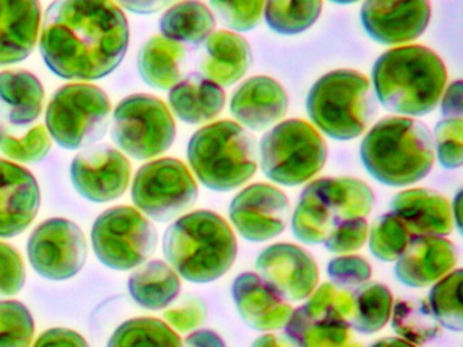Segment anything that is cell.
<instances>
[{
    "instance_id": "e575fe53",
    "label": "cell",
    "mask_w": 463,
    "mask_h": 347,
    "mask_svg": "<svg viewBox=\"0 0 463 347\" xmlns=\"http://www.w3.org/2000/svg\"><path fill=\"white\" fill-rule=\"evenodd\" d=\"M462 282L463 270L457 268L435 282L428 295V304L439 324L454 333H460L463 330L462 300H460Z\"/></svg>"
},
{
    "instance_id": "f35d334b",
    "label": "cell",
    "mask_w": 463,
    "mask_h": 347,
    "mask_svg": "<svg viewBox=\"0 0 463 347\" xmlns=\"http://www.w3.org/2000/svg\"><path fill=\"white\" fill-rule=\"evenodd\" d=\"M51 146L52 141L50 133L42 125L32 127L23 137L5 132L0 138V151L4 155L15 162L31 164L43 162L50 154Z\"/></svg>"
},
{
    "instance_id": "7dc6e473",
    "label": "cell",
    "mask_w": 463,
    "mask_h": 347,
    "mask_svg": "<svg viewBox=\"0 0 463 347\" xmlns=\"http://www.w3.org/2000/svg\"><path fill=\"white\" fill-rule=\"evenodd\" d=\"M462 81H452L447 89H444L440 98V113L444 118H462L463 91Z\"/></svg>"
},
{
    "instance_id": "11a10c76",
    "label": "cell",
    "mask_w": 463,
    "mask_h": 347,
    "mask_svg": "<svg viewBox=\"0 0 463 347\" xmlns=\"http://www.w3.org/2000/svg\"><path fill=\"white\" fill-rule=\"evenodd\" d=\"M5 130L4 127H2V125H0V138H2V136H4Z\"/></svg>"
},
{
    "instance_id": "d6a6232c",
    "label": "cell",
    "mask_w": 463,
    "mask_h": 347,
    "mask_svg": "<svg viewBox=\"0 0 463 347\" xmlns=\"http://www.w3.org/2000/svg\"><path fill=\"white\" fill-rule=\"evenodd\" d=\"M108 347H184L180 335L156 317H135L116 328Z\"/></svg>"
},
{
    "instance_id": "ffe728a7",
    "label": "cell",
    "mask_w": 463,
    "mask_h": 347,
    "mask_svg": "<svg viewBox=\"0 0 463 347\" xmlns=\"http://www.w3.org/2000/svg\"><path fill=\"white\" fill-rule=\"evenodd\" d=\"M286 89L270 76L246 79L232 94L230 111L245 129L262 132L279 124L288 110Z\"/></svg>"
},
{
    "instance_id": "e0dca14e",
    "label": "cell",
    "mask_w": 463,
    "mask_h": 347,
    "mask_svg": "<svg viewBox=\"0 0 463 347\" xmlns=\"http://www.w3.org/2000/svg\"><path fill=\"white\" fill-rule=\"evenodd\" d=\"M363 29L381 45H400L421 37L430 21L428 0H364Z\"/></svg>"
},
{
    "instance_id": "5b68a950",
    "label": "cell",
    "mask_w": 463,
    "mask_h": 347,
    "mask_svg": "<svg viewBox=\"0 0 463 347\" xmlns=\"http://www.w3.org/2000/svg\"><path fill=\"white\" fill-rule=\"evenodd\" d=\"M188 162L194 175L213 192H232L250 181L259 168L256 138L238 122H211L188 144Z\"/></svg>"
},
{
    "instance_id": "ab89813d",
    "label": "cell",
    "mask_w": 463,
    "mask_h": 347,
    "mask_svg": "<svg viewBox=\"0 0 463 347\" xmlns=\"http://www.w3.org/2000/svg\"><path fill=\"white\" fill-rule=\"evenodd\" d=\"M433 148L441 167L457 170L463 164L462 118H444L433 130Z\"/></svg>"
},
{
    "instance_id": "8992f818",
    "label": "cell",
    "mask_w": 463,
    "mask_h": 347,
    "mask_svg": "<svg viewBox=\"0 0 463 347\" xmlns=\"http://www.w3.org/2000/svg\"><path fill=\"white\" fill-rule=\"evenodd\" d=\"M306 108L314 127L327 137L354 140L365 132L375 116L373 86L357 70H332L313 84Z\"/></svg>"
},
{
    "instance_id": "816d5d0a",
    "label": "cell",
    "mask_w": 463,
    "mask_h": 347,
    "mask_svg": "<svg viewBox=\"0 0 463 347\" xmlns=\"http://www.w3.org/2000/svg\"><path fill=\"white\" fill-rule=\"evenodd\" d=\"M463 192H458L455 195L454 201H452L451 211L452 219H454V224H457L458 230H462V205H463Z\"/></svg>"
},
{
    "instance_id": "9c48e42d",
    "label": "cell",
    "mask_w": 463,
    "mask_h": 347,
    "mask_svg": "<svg viewBox=\"0 0 463 347\" xmlns=\"http://www.w3.org/2000/svg\"><path fill=\"white\" fill-rule=\"evenodd\" d=\"M110 100L90 83H71L53 94L45 114L51 138L64 149H83L104 138L109 127Z\"/></svg>"
},
{
    "instance_id": "60d3db41",
    "label": "cell",
    "mask_w": 463,
    "mask_h": 347,
    "mask_svg": "<svg viewBox=\"0 0 463 347\" xmlns=\"http://www.w3.org/2000/svg\"><path fill=\"white\" fill-rule=\"evenodd\" d=\"M223 24L234 32H250L264 15L265 0H210Z\"/></svg>"
},
{
    "instance_id": "3957f363",
    "label": "cell",
    "mask_w": 463,
    "mask_h": 347,
    "mask_svg": "<svg viewBox=\"0 0 463 347\" xmlns=\"http://www.w3.org/2000/svg\"><path fill=\"white\" fill-rule=\"evenodd\" d=\"M360 159L367 173L384 186L417 183L435 163L432 133L411 117H386L363 138Z\"/></svg>"
},
{
    "instance_id": "1f68e13d",
    "label": "cell",
    "mask_w": 463,
    "mask_h": 347,
    "mask_svg": "<svg viewBox=\"0 0 463 347\" xmlns=\"http://www.w3.org/2000/svg\"><path fill=\"white\" fill-rule=\"evenodd\" d=\"M392 327L411 344H424L440 333V324L424 298H401L392 306Z\"/></svg>"
},
{
    "instance_id": "83f0119b",
    "label": "cell",
    "mask_w": 463,
    "mask_h": 347,
    "mask_svg": "<svg viewBox=\"0 0 463 347\" xmlns=\"http://www.w3.org/2000/svg\"><path fill=\"white\" fill-rule=\"evenodd\" d=\"M0 103L7 119L15 127H26L39 118L44 103L42 81L28 70L0 72Z\"/></svg>"
},
{
    "instance_id": "7c38bea8",
    "label": "cell",
    "mask_w": 463,
    "mask_h": 347,
    "mask_svg": "<svg viewBox=\"0 0 463 347\" xmlns=\"http://www.w3.org/2000/svg\"><path fill=\"white\" fill-rule=\"evenodd\" d=\"M197 195L196 179L175 157L146 163L132 182V202L154 221L167 222L180 217L194 205Z\"/></svg>"
},
{
    "instance_id": "4fadbf2b",
    "label": "cell",
    "mask_w": 463,
    "mask_h": 347,
    "mask_svg": "<svg viewBox=\"0 0 463 347\" xmlns=\"http://www.w3.org/2000/svg\"><path fill=\"white\" fill-rule=\"evenodd\" d=\"M26 249L32 267L50 281H66L77 276L88 258L85 233L80 225L61 217L37 225Z\"/></svg>"
},
{
    "instance_id": "4dcf8cb0",
    "label": "cell",
    "mask_w": 463,
    "mask_h": 347,
    "mask_svg": "<svg viewBox=\"0 0 463 347\" xmlns=\"http://www.w3.org/2000/svg\"><path fill=\"white\" fill-rule=\"evenodd\" d=\"M354 312L351 328L362 333H373L384 328L392 311V295L381 282H365L352 292Z\"/></svg>"
},
{
    "instance_id": "681fc988",
    "label": "cell",
    "mask_w": 463,
    "mask_h": 347,
    "mask_svg": "<svg viewBox=\"0 0 463 347\" xmlns=\"http://www.w3.org/2000/svg\"><path fill=\"white\" fill-rule=\"evenodd\" d=\"M183 343L184 347H226L222 336L211 330L194 331Z\"/></svg>"
},
{
    "instance_id": "f1b7e54d",
    "label": "cell",
    "mask_w": 463,
    "mask_h": 347,
    "mask_svg": "<svg viewBox=\"0 0 463 347\" xmlns=\"http://www.w3.org/2000/svg\"><path fill=\"white\" fill-rule=\"evenodd\" d=\"M213 11L200 0H183L169 8L159 21L162 35L178 43L199 46L213 34Z\"/></svg>"
},
{
    "instance_id": "8fae6325",
    "label": "cell",
    "mask_w": 463,
    "mask_h": 347,
    "mask_svg": "<svg viewBox=\"0 0 463 347\" xmlns=\"http://www.w3.org/2000/svg\"><path fill=\"white\" fill-rule=\"evenodd\" d=\"M112 138L132 159H153L175 143V118L159 98L129 95L113 111Z\"/></svg>"
},
{
    "instance_id": "b9f144b4",
    "label": "cell",
    "mask_w": 463,
    "mask_h": 347,
    "mask_svg": "<svg viewBox=\"0 0 463 347\" xmlns=\"http://www.w3.org/2000/svg\"><path fill=\"white\" fill-rule=\"evenodd\" d=\"M327 276L335 286L352 290L370 281L373 267L359 255H341L327 263Z\"/></svg>"
},
{
    "instance_id": "cb8c5ba5",
    "label": "cell",
    "mask_w": 463,
    "mask_h": 347,
    "mask_svg": "<svg viewBox=\"0 0 463 347\" xmlns=\"http://www.w3.org/2000/svg\"><path fill=\"white\" fill-rule=\"evenodd\" d=\"M251 64L248 40L235 32H213L204 41V52L199 59L200 73L221 87L238 83Z\"/></svg>"
},
{
    "instance_id": "7a4b0ae2",
    "label": "cell",
    "mask_w": 463,
    "mask_h": 347,
    "mask_svg": "<svg viewBox=\"0 0 463 347\" xmlns=\"http://www.w3.org/2000/svg\"><path fill=\"white\" fill-rule=\"evenodd\" d=\"M446 83L443 60L427 46L389 49L373 67L376 99L386 110L403 117H421L435 110Z\"/></svg>"
},
{
    "instance_id": "4316f807",
    "label": "cell",
    "mask_w": 463,
    "mask_h": 347,
    "mask_svg": "<svg viewBox=\"0 0 463 347\" xmlns=\"http://www.w3.org/2000/svg\"><path fill=\"white\" fill-rule=\"evenodd\" d=\"M128 292L137 305L159 311L169 306L180 295V276L169 263L150 260L134 268L128 278Z\"/></svg>"
},
{
    "instance_id": "7bdbcfd3",
    "label": "cell",
    "mask_w": 463,
    "mask_h": 347,
    "mask_svg": "<svg viewBox=\"0 0 463 347\" xmlns=\"http://www.w3.org/2000/svg\"><path fill=\"white\" fill-rule=\"evenodd\" d=\"M368 239V222L365 217L340 222L324 241L327 251L333 254H348L364 246Z\"/></svg>"
},
{
    "instance_id": "f5cc1de1",
    "label": "cell",
    "mask_w": 463,
    "mask_h": 347,
    "mask_svg": "<svg viewBox=\"0 0 463 347\" xmlns=\"http://www.w3.org/2000/svg\"><path fill=\"white\" fill-rule=\"evenodd\" d=\"M370 347H416L414 344H411V342L405 341L402 338H383L381 341L375 342V343L371 344Z\"/></svg>"
},
{
    "instance_id": "484cf974",
    "label": "cell",
    "mask_w": 463,
    "mask_h": 347,
    "mask_svg": "<svg viewBox=\"0 0 463 347\" xmlns=\"http://www.w3.org/2000/svg\"><path fill=\"white\" fill-rule=\"evenodd\" d=\"M185 46L164 35L150 38L137 54V70L146 84L156 89H170L184 78Z\"/></svg>"
},
{
    "instance_id": "f6af8a7d",
    "label": "cell",
    "mask_w": 463,
    "mask_h": 347,
    "mask_svg": "<svg viewBox=\"0 0 463 347\" xmlns=\"http://www.w3.org/2000/svg\"><path fill=\"white\" fill-rule=\"evenodd\" d=\"M207 317V306L204 301L199 297H186L180 305L167 309L165 312V319L170 327L180 333H189L196 330L204 323Z\"/></svg>"
},
{
    "instance_id": "7402d4cb",
    "label": "cell",
    "mask_w": 463,
    "mask_h": 347,
    "mask_svg": "<svg viewBox=\"0 0 463 347\" xmlns=\"http://www.w3.org/2000/svg\"><path fill=\"white\" fill-rule=\"evenodd\" d=\"M42 27L39 0H0V67L31 56Z\"/></svg>"
},
{
    "instance_id": "5bb4252c",
    "label": "cell",
    "mask_w": 463,
    "mask_h": 347,
    "mask_svg": "<svg viewBox=\"0 0 463 347\" xmlns=\"http://www.w3.org/2000/svg\"><path fill=\"white\" fill-rule=\"evenodd\" d=\"M286 192L268 183H253L241 190L230 203V220L246 240L264 243L284 232L289 220Z\"/></svg>"
},
{
    "instance_id": "52a82bcc",
    "label": "cell",
    "mask_w": 463,
    "mask_h": 347,
    "mask_svg": "<svg viewBox=\"0 0 463 347\" xmlns=\"http://www.w3.org/2000/svg\"><path fill=\"white\" fill-rule=\"evenodd\" d=\"M373 205V189L360 179H317L300 194L292 216V232L302 243L321 244L340 222L367 217Z\"/></svg>"
},
{
    "instance_id": "6da1fadb",
    "label": "cell",
    "mask_w": 463,
    "mask_h": 347,
    "mask_svg": "<svg viewBox=\"0 0 463 347\" xmlns=\"http://www.w3.org/2000/svg\"><path fill=\"white\" fill-rule=\"evenodd\" d=\"M129 24L113 0H55L40 32V53L56 76L99 80L126 57Z\"/></svg>"
},
{
    "instance_id": "ee69618b",
    "label": "cell",
    "mask_w": 463,
    "mask_h": 347,
    "mask_svg": "<svg viewBox=\"0 0 463 347\" xmlns=\"http://www.w3.org/2000/svg\"><path fill=\"white\" fill-rule=\"evenodd\" d=\"M25 281V265L20 252L10 244L0 241V297L17 295Z\"/></svg>"
},
{
    "instance_id": "db71d44e",
    "label": "cell",
    "mask_w": 463,
    "mask_h": 347,
    "mask_svg": "<svg viewBox=\"0 0 463 347\" xmlns=\"http://www.w3.org/2000/svg\"><path fill=\"white\" fill-rule=\"evenodd\" d=\"M330 2L337 3V5H354V3L359 2V0H330Z\"/></svg>"
},
{
    "instance_id": "2e32d148",
    "label": "cell",
    "mask_w": 463,
    "mask_h": 347,
    "mask_svg": "<svg viewBox=\"0 0 463 347\" xmlns=\"http://www.w3.org/2000/svg\"><path fill=\"white\" fill-rule=\"evenodd\" d=\"M257 274L287 301L307 300L318 286L319 273L310 252L292 243L267 247L256 260Z\"/></svg>"
},
{
    "instance_id": "8d00e7d4",
    "label": "cell",
    "mask_w": 463,
    "mask_h": 347,
    "mask_svg": "<svg viewBox=\"0 0 463 347\" xmlns=\"http://www.w3.org/2000/svg\"><path fill=\"white\" fill-rule=\"evenodd\" d=\"M368 230L371 254L382 262H395L411 239L408 228L392 211L382 214Z\"/></svg>"
},
{
    "instance_id": "f907efd6",
    "label": "cell",
    "mask_w": 463,
    "mask_h": 347,
    "mask_svg": "<svg viewBox=\"0 0 463 347\" xmlns=\"http://www.w3.org/2000/svg\"><path fill=\"white\" fill-rule=\"evenodd\" d=\"M251 347H299L287 333H265L253 342Z\"/></svg>"
},
{
    "instance_id": "d590c367",
    "label": "cell",
    "mask_w": 463,
    "mask_h": 347,
    "mask_svg": "<svg viewBox=\"0 0 463 347\" xmlns=\"http://www.w3.org/2000/svg\"><path fill=\"white\" fill-rule=\"evenodd\" d=\"M302 308L313 319L351 325L354 312L352 290L341 289L332 282H326L316 287Z\"/></svg>"
},
{
    "instance_id": "836d02e7",
    "label": "cell",
    "mask_w": 463,
    "mask_h": 347,
    "mask_svg": "<svg viewBox=\"0 0 463 347\" xmlns=\"http://www.w3.org/2000/svg\"><path fill=\"white\" fill-rule=\"evenodd\" d=\"M322 7V0H265L264 18L278 34L297 35L318 21Z\"/></svg>"
},
{
    "instance_id": "44dd1931",
    "label": "cell",
    "mask_w": 463,
    "mask_h": 347,
    "mask_svg": "<svg viewBox=\"0 0 463 347\" xmlns=\"http://www.w3.org/2000/svg\"><path fill=\"white\" fill-rule=\"evenodd\" d=\"M232 300L246 325L269 333L286 327L294 308L257 273H242L232 286Z\"/></svg>"
},
{
    "instance_id": "d6986e66",
    "label": "cell",
    "mask_w": 463,
    "mask_h": 347,
    "mask_svg": "<svg viewBox=\"0 0 463 347\" xmlns=\"http://www.w3.org/2000/svg\"><path fill=\"white\" fill-rule=\"evenodd\" d=\"M457 262V247L444 236H411L395 260V278L409 287L430 286L451 273Z\"/></svg>"
},
{
    "instance_id": "ba28073f",
    "label": "cell",
    "mask_w": 463,
    "mask_h": 347,
    "mask_svg": "<svg viewBox=\"0 0 463 347\" xmlns=\"http://www.w3.org/2000/svg\"><path fill=\"white\" fill-rule=\"evenodd\" d=\"M327 159L319 130L305 119L291 118L270 127L260 141L259 160L268 179L283 186H300L316 176Z\"/></svg>"
},
{
    "instance_id": "d4e9b609",
    "label": "cell",
    "mask_w": 463,
    "mask_h": 347,
    "mask_svg": "<svg viewBox=\"0 0 463 347\" xmlns=\"http://www.w3.org/2000/svg\"><path fill=\"white\" fill-rule=\"evenodd\" d=\"M169 105L175 117L185 124H205L223 111L226 92L202 73H189L170 89Z\"/></svg>"
},
{
    "instance_id": "c3c4849f",
    "label": "cell",
    "mask_w": 463,
    "mask_h": 347,
    "mask_svg": "<svg viewBox=\"0 0 463 347\" xmlns=\"http://www.w3.org/2000/svg\"><path fill=\"white\" fill-rule=\"evenodd\" d=\"M121 7L137 15H151L164 10L175 0H118Z\"/></svg>"
},
{
    "instance_id": "9a60e30c",
    "label": "cell",
    "mask_w": 463,
    "mask_h": 347,
    "mask_svg": "<svg viewBox=\"0 0 463 347\" xmlns=\"http://www.w3.org/2000/svg\"><path fill=\"white\" fill-rule=\"evenodd\" d=\"M72 186L94 203L118 200L128 189L131 164L126 155L109 145H90L72 159Z\"/></svg>"
},
{
    "instance_id": "f546056e",
    "label": "cell",
    "mask_w": 463,
    "mask_h": 347,
    "mask_svg": "<svg viewBox=\"0 0 463 347\" xmlns=\"http://www.w3.org/2000/svg\"><path fill=\"white\" fill-rule=\"evenodd\" d=\"M284 330L299 347H363L351 325L313 319L302 306L294 309Z\"/></svg>"
},
{
    "instance_id": "ac0fdd59",
    "label": "cell",
    "mask_w": 463,
    "mask_h": 347,
    "mask_svg": "<svg viewBox=\"0 0 463 347\" xmlns=\"http://www.w3.org/2000/svg\"><path fill=\"white\" fill-rule=\"evenodd\" d=\"M42 203V192L31 171L0 159V239L14 238L31 227Z\"/></svg>"
},
{
    "instance_id": "30bf717a",
    "label": "cell",
    "mask_w": 463,
    "mask_h": 347,
    "mask_svg": "<svg viewBox=\"0 0 463 347\" xmlns=\"http://www.w3.org/2000/svg\"><path fill=\"white\" fill-rule=\"evenodd\" d=\"M158 233L153 222L132 206L102 211L91 228L97 259L118 271L134 270L156 251Z\"/></svg>"
},
{
    "instance_id": "bcb514c9",
    "label": "cell",
    "mask_w": 463,
    "mask_h": 347,
    "mask_svg": "<svg viewBox=\"0 0 463 347\" xmlns=\"http://www.w3.org/2000/svg\"><path fill=\"white\" fill-rule=\"evenodd\" d=\"M32 347H90V344L77 331L55 327L44 331Z\"/></svg>"
},
{
    "instance_id": "277c9868",
    "label": "cell",
    "mask_w": 463,
    "mask_h": 347,
    "mask_svg": "<svg viewBox=\"0 0 463 347\" xmlns=\"http://www.w3.org/2000/svg\"><path fill=\"white\" fill-rule=\"evenodd\" d=\"M164 254L178 276L194 284H208L234 265L238 243L221 214L196 211L181 216L167 228Z\"/></svg>"
},
{
    "instance_id": "603a6c76",
    "label": "cell",
    "mask_w": 463,
    "mask_h": 347,
    "mask_svg": "<svg viewBox=\"0 0 463 347\" xmlns=\"http://www.w3.org/2000/svg\"><path fill=\"white\" fill-rule=\"evenodd\" d=\"M390 206L411 236H447L454 230L451 203L435 190H403Z\"/></svg>"
},
{
    "instance_id": "74e56055",
    "label": "cell",
    "mask_w": 463,
    "mask_h": 347,
    "mask_svg": "<svg viewBox=\"0 0 463 347\" xmlns=\"http://www.w3.org/2000/svg\"><path fill=\"white\" fill-rule=\"evenodd\" d=\"M34 320L20 301H0V347H31Z\"/></svg>"
}]
</instances>
